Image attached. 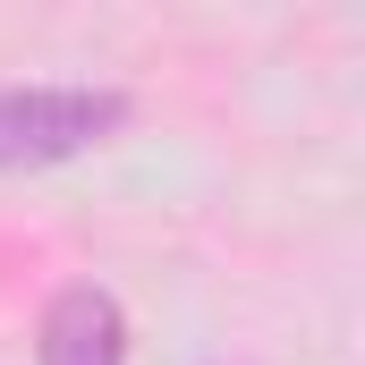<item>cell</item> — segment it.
<instances>
[{"instance_id":"1","label":"cell","mask_w":365,"mask_h":365,"mask_svg":"<svg viewBox=\"0 0 365 365\" xmlns=\"http://www.w3.org/2000/svg\"><path fill=\"white\" fill-rule=\"evenodd\" d=\"M136 119L119 86H0V179H34L86 162Z\"/></svg>"},{"instance_id":"2","label":"cell","mask_w":365,"mask_h":365,"mask_svg":"<svg viewBox=\"0 0 365 365\" xmlns=\"http://www.w3.org/2000/svg\"><path fill=\"white\" fill-rule=\"evenodd\" d=\"M34 357L43 365H128V314L102 280H68L43 323H34Z\"/></svg>"}]
</instances>
